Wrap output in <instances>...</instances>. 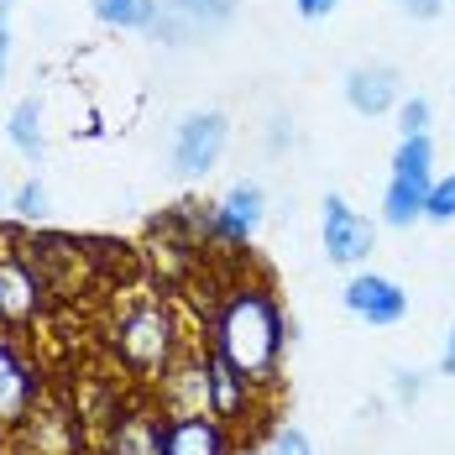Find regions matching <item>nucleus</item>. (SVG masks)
<instances>
[{
    "label": "nucleus",
    "mask_w": 455,
    "mask_h": 455,
    "mask_svg": "<svg viewBox=\"0 0 455 455\" xmlns=\"http://www.w3.org/2000/svg\"><path fill=\"white\" fill-rule=\"evenodd\" d=\"M94 16L121 32H147V21L157 16V0H94Z\"/></svg>",
    "instance_id": "16"
},
{
    "label": "nucleus",
    "mask_w": 455,
    "mask_h": 455,
    "mask_svg": "<svg viewBox=\"0 0 455 455\" xmlns=\"http://www.w3.org/2000/svg\"><path fill=\"white\" fill-rule=\"evenodd\" d=\"M346 105L356 116H387V110H398V68L393 63H356L346 74Z\"/></svg>",
    "instance_id": "11"
},
{
    "label": "nucleus",
    "mask_w": 455,
    "mask_h": 455,
    "mask_svg": "<svg viewBox=\"0 0 455 455\" xmlns=\"http://www.w3.org/2000/svg\"><path fill=\"white\" fill-rule=\"evenodd\" d=\"M183 351V335H179V319L168 304H157V299H141L132 304L126 315L116 319V356L141 371V377H157V371H168V366L179 362Z\"/></svg>",
    "instance_id": "2"
},
{
    "label": "nucleus",
    "mask_w": 455,
    "mask_h": 455,
    "mask_svg": "<svg viewBox=\"0 0 455 455\" xmlns=\"http://www.w3.org/2000/svg\"><path fill=\"white\" fill-rule=\"evenodd\" d=\"M429 121H435V110H429L424 94L398 100V137H429Z\"/></svg>",
    "instance_id": "18"
},
{
    "label": "nucleus",
    "mask_w": 455,
    "mask_h": 455,
    "mask_svg": "<svg viewBox=\"0 0 455 455\" xmlns=\"http://www.w3.org/2000/svg\"><path fill=\"white\" fill-rule=\"evenodd\" d=\"M204 346L215 356H226L246 382L257 387H273L277 366H283V346H288V319L277 309L273 288L267 283H251V277H235L226 293L215 299L210 324H204Z\"/></svg>",
    "instance_id": "1"
},
{
    "label": "nucleus",
    "mask_w": 455,
    "mask_h": 455,
    "mask_svg": "<svg viewBox=\"0 0 455 455\" xmlns=\"http://www.w3.org/2000/svg\"><path fill=\"white\" fill-rule=\"evenodd\" d=\"M288 141H293V121H288V116H277V121H273V137H267V147H273V152H283Z\"/></svg>",
    "instance_id": "25"
},
{
    "label": "nucleus",
    "mask_w": 455,
    "mask_h": 455,
    "mask_svg": "<svg viewBox=\"0 0 455 455\" xmlns=\"http://www.w3.org/2000/svg\"><path fill=\"white\" fill-rule=\"evenodd\" d=\"M226 141H230L226 110H188L179 121V132H173V168L183 179H204L220 163Z\"/></svg>",
    "instance_id": "5"
},
{
    "label": "nucleus",
    "mask_w": 455,
    "mask_h": 455,
    "mask_svg": "<svg viewBox=\"0 0 455 455\" xmlns=\"http://www.w3.org/2000/svg\"><path fill=\"white\" fill-rule=\"evenodd\" d=\"M37 393H43V382H37L32 362L0 335V429H21L37 409Z\"/></svg>",
    "instance_id": "8"
},
{
    "label": "nucleus",
    "mask_w": 455,
    "mask_h": 455,
    "mask_svg": "<svg viewBox=\"0 0 455 455\" xmlns=\"http://www.w3.org/2000/svg\"><path fill=\"white\" fill-rule=\"evenodd\" d=\"M293 5H299V16H304V21H324L340 0H293Z\"/></svg>",
    "instance_id": "23"
},
{
    "label": "nucleus",
    "mask_w": 455,
    "mask_h": 455,
    "mask_svg": "<svg viewBox=\"0 0 455 455\" xmlns=\"http://www.w3.org/2000/svg\"><path fill=\"white\" fill-rule=\"evenodd\" d=\"M429 183H435V173H393V179H387V194H382V220L398 226V230H409L413 220L424 215Z\"/></svg>",
    "instance_id": "14"
},
{
    "label": "nucleus",
    "mask_w": 455,
    "mask_h": 455,
    "mask_svg": "<svg viewBox=\"0 0 455 455\" xmlns=\"http://www.w3.org/2000/svg\"><path fill=\"white\" fill-rule=\"evenodd\" d=\"M262 215H267L262 183H235V188H226V199L215 204V241L246 246L257 235V226H262Z\"/></svg>",
    "instance_id": "10"
},
{
    "label": "nucleus",
    "mask_w": 455,
    "mask_h": 455,
    "mask_svg": "<svg viewBox=\"0 0 455 455\" xmlns=\"http://www.w3.org/2000/svg\"><path fill=\"white\" fill-rule=\"evenodd\" d=\"M5 137H11V147H16L27 163H37V157H43L47 137H43V100H37V94H27V100L11 110V121H5Z\"/></svg>",
    "instance_id": "15"
},
{
    "label": "nucleus",
    "mask_w": 455,
    "mask_h": 455,
    "mask_svg": "<svg viewBox=\"0 0 455 455\" xmlns=\"http://www.w3.org/2000/svg\"><path fill=\"white\" fill-rule=\"evenodd\" d=\"M230 16H235V0H157V16L147 21V32H152V43L188 47L226 32Z\"/></svg>",
    "instance_id": "3"
},
{
    "label": "nucleus",
    "mask_w": 455,
    "mask_h": 455,
    "mask_svg": "<svg viewBox=\"0 0 455 455\" xmlns=\"http://www.w3.org/2000/svg\"><path fill=\"white\" fill-rule=\"evenodd\" d=\"M0 210H5V199H0Z\"/></svg>",
    "instance_id": "27"
},
{
    "label": "nucleus",
    "mask_w": 455,
    "mask_h": 455,
    "mask_svg": "<svg viewBox=\"0 0 455 455\" xmlns=\"http://www.w3.org/2000/svg\"><path fill=\"white\" fill-rule=\"evenodd\" d=\"M393 377H398V382H393V393H398L403 403H409V398H419V387H424V382H419V371H393Z\"/></svg>",
    "instance_id": "24"
},
{
    "label": "nucleus",
    "mask_w": 455,
    "mask_h": 455,
    "mask_svg": "<svg viewBox=\"0 0 455 455\" xmlns=\"http://www.w3.org/2000/svg\"><path fill=\"white\" fill-rule=\"evenodd\" d=\"M267 455H315V445H309V435H304V429L277 424L273 440H267Z\"/></svg>",
    "instance_id": "20"
},
{
    "label": "nucleus",
    "mask_w": 455,
    "mask_h": 455,
    "mask_svg": "<svg viewBox=\"0 0 455 455\" xmlns=\"http://www.w3.org/2000/svg\"><path fill=\"white\" fill-rule=\"evenodd\" d=\"M440 371H445V377H455V324L445 330V351H440Z\"/></svg>",
    "instance_id": "26"
},
{
    "label": "nucleus",
    "mask_w": 455,
    "mask_h": 455,
    "mask_svg": "<svg viewBox=\"0 0 455 455\" xmlns=\"http://www.w3.org/2000/svg\"><path fill=\"white\" fill-rule=\"evenodd\" d=\"M43 304V277L32 273V262L5 257L0 262V319L5 324H27Z\"/></svg>",
    "instance_id": "12"
},
{
    "label": "nucleus",
    "mask_w": 455,
    "mask_h": 455,
    "mask_svg": "<svg viewBox=\"0 0 455 455\" xmlns=\"http://www.w3.org/2000/svg\"><path fill=\"white\" fill-rule=\"evenodd\" d=\"M163 455H235L230 424H220L204 409L163 413Z\"/></svg>",
    "instance_id": "6"
},
{
    "label": "nucleus",
    "mask_w": 455,
    "mask_h": 455,
    "mask_svg": "<svg viewBox=\"0 0 455 455\" xmlns=\"http://www.w3.org/2000/svg\"><path fill=\"white\" fill-rule=\"evenodd\" d=\"M105 455H163V413H116Z\"/></svg>",
    "instance_id": "13"
},
{
    "label": "nucleus",
    "mask_w": 455,
    "mask_h": 455,
    "mask_svg": "<svg viewBox=\"0 0 455 455\" xmlns=\"http://www.w3.org/2000/svg\"><path fill=\"white\" fill-rule=\"evenodd\" d=\"M251 403H257V382H246L226 356L204 346V413H215L220 424H246Z\"/></svg>",
    "instance_id": "7"
},
{
    "label": "nucleus",
    "mask_w": 455,
    "mask_h": 455,
    "mask_svg": "<svg viewBox=\"0 0 455 455\" xmlns=\"http://www.w3.org/2000/svg\"><path fill=\"white\" fill-rule=\"evenodd\" d=\"M11 68V0H0V79Z\"/></svg>",
    "instance_id": "22"
},
{
    "label": "nucleus",
    "mask_w": 455,
    "mask_h": 455,
    "mask_svg": "<svg viewBox=\"0 0 455 455\" xmlns=\"http://www.w3.org/2000/svg\"><path fill=\"white\" fill-rule=\"evenodd\" d=\"M319 235H324V257L335 267H362L366 257L377 251V226L371 215L351 210L346 194H324L319 204Z\"/></svg>",
    "instance_id": "4"
},
{
    "label": "nucleus",
    "mask_w": 455,
    "mask_h": 455,
    "mask_svg": "<svg viewBox=\"0 0 455 455\" xmlns=\"http://www.w3.org/2000/svg\"><path fill=\"white\" fill-rule=\"evenodd\" d=\"M340 299H346V309L362 319V324H398V319L409 315V293L382 273H356L346 283Z\"/></svg>",
    "instance_id": "9"
},
{
    "label": "nucleus",
    "mask_w": 455,
    "mask_h": 455,
    "mask_svg": "<svg viewBox=\"0 0 455 455\" xmlns=\"http://www.w3.org/2000/svg\"><path fill=\"white\" fill-rule=\"evenodd\" d=\"M11 210H16L21 220H43V215H47V188L37 179H27L16 194H11Z\"/></svg>",
    "instance_id": "19"
},
{
    "label": "nucleus",
    "mask_w": 455,
    "mask_h": 455,
    "mask_svg": "<svg viewBox=\"0 0 455 455\" xmlns=\"http://www.w3.org/2000/svg\"><path fill=\"white\" fill-rule=\"evenodd\" d=\"M424 220H435V226H451L455 220V173L429 183V199H424Z\"/></svg>",
    "instance_id": "17"
},
{
    "label": "nucleus",
    "mask_w": 455,
    "mask_h": 455,
    "mask_svg": "<svg viewBox=\"0 0 455 455\" xmlns=\"http://www.w3.org/2000/svg\"><path fill=\"white\" fill-rule=\"evenodd\" d=\"M398 11H403L409 21H435V16L445 11V0H398Z\"/></svg>",
    "instance_id": "21"
}]
</instances>
